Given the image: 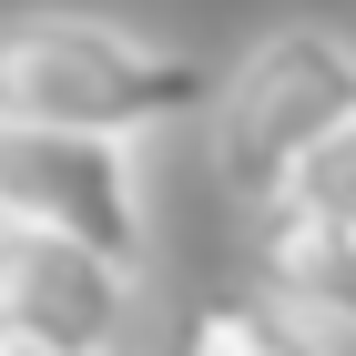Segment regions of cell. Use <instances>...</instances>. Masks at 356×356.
Here are the masks:
<instances>
[{
	"label": "cell",
	"mask_w": 356,
	"mask_h": 356,
	"mask_svg": "<svg viewBox=\"0 0 356 356\" xmlns=\"http://www.w3.org/2000/svg\"><path fill=\"white\" fill-rule=\"evenodd\" d=\"M214 61L143 41L82 10H10L0 21V122H72V133H163L184 112H214Z\"/></svg>",
	"instance_id": "obj_1"
},
{
	"label": "cell",
	"mask_w": 356,
	"mask_h": 356,
	"mask_svg": "<svg viewBox=\"0 0 356 356\" xmlns=\"http://www.w3.org/2000/svg\"><path fill=\"white\" fill-rule=\"evenodd\" d=\"M184 346L193 356H285V346H316V326L275 285H254V296H204L193 326H184Z\"/></svg>",
	"instance_id": "obj_6"
},
{
	"label": "cell",
	"mask_w": 356,
	"mask_h": 356,
	"mask_svg": "<svg viewBox=\"0 0 356 356\" xmlns=\"http://www.w3.org/2000/svg\"><path fill=\"white\" fill-rule=\"evenodd\" d=\"M285 193H296V204H316V214H336V224H356V112L316 143V153H305V173H296Z\"/></svg>",
	"instance_id": "obj_7"
},
{
	"label": "cell",
	"mask_w": 356,
	"mask_h": 356,
	"mask_svg": "<svg viewBox=\"0 0 356 356\" xmlns=\"http://www.w3.org/2000/svg\"><path fill=\"white\" fill-rule=\"evenodd\" d=\"M143 316V265L0 214V356H112Z\"/></svg>",
	"instance_id": "obj_4"
},
{
	"label": "cell",
	"mask_w": 356,
	"mask_h": 356,
	"mask_svg": "<svg viewBox=\"0 0 356 356\" xmlns=\"http://www.w3.org/2000/svg\"><path fill=\"white\" fill-rule=\"evenodd\" d=\"M356 112V41L326 21H285L265 31L234 72L214 82V173L234 204H275V193L305 173V153Z\"/></svg>",
	"instance_id": "obj_2"
},
{
	"label": "cell",
	"mask_w": 356,
	"mask_h": 356,
	"mask_svg": "<svg viewBox=\"0 0 356 356\" xmlns=\"http://www.w3.org/2000/svg\"><path fill=\"white\" fill-rule=\"evenodd\" d=\"M0 214L10 224H51V234H72V245H102V254H122V265L153 254L133 133L0 122Z\"/></svg>",
	"instance_id": "obj_3"
},
{
	"label": "cell",
	"mask_w": 356,
	"mask_h": 356,
	"mask_svg": "<svg viewBox=\"0 0 356 356\" xmlns=\"http://www.w3.org/2000/svg\"><path fill=\"white\" fill-rule=\"evenodd\" d=\"M254 285H275V296L296 305L305 326H316V346L326 336H356V224L316 214L296 193L254 204Z\"/></svg>",
	"instance_id": "obj_5"
}]
</instances>
